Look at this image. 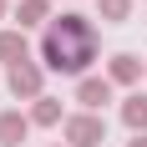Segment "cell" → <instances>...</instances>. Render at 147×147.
<instances>
[{"label":"cell","mask_w":147,"mask_h":147,"mask_svg":"<svg viewBox=\"0 0 147 147\" xmlns=\"http://www.w3.org/2000/svg\"><path fill=\"white\" fill-rule=\"evenodd\" d=\"M41 61H46V71L86 76V66L96 61V26L86 15H76V10L51 15V26L41 36Z\"/></svg>","instance_id":"6da1fadb"},{"label":"cell","mask_w":147,"mask_h":147,"mask_svg":"<svg viewBox=\"0 0 147 147\" xmlns=\"http://www.w3.org/2000/svg\"><path fill=\"white\" fill-rule=\"evenodd\" d=\"M66 147H102L107 142V117H96V112H76V117H66Z\"/></svg>","instance_id":"7a4b0ae2"},{"label":"cell","mask_w":147,"mask_h":147,"mask_svg":"<svg viewBox=\"0 0 147 147\" xmlns=\"http://www.w3.org/2000/svg\"><path fill=\"white\" fill-rule=\"evenodd\" d=\"M46 71L36 66V61H20V66H5V86H10V96H20V102H41L46 91H41Z\"/></svg>","instance_id":"3957f363"},{"label":"cell","mask_w":147,"mask_h":147,"mask_svg":"<svg viewBox=\"0 0 147 147\" xmlns=\"http://www.w3.org/2000/svg\"><path fill=\"white\" fill-rule=\"evenodd\" d=\"M112 81H107V76H81V81H76V107H81V112H96V117H102V107L112 102Z\"/></svg>","instance_id":"277c9868"},{"label":"cell","mask_w":147,"mask_h":147,"mask_svg":"<svg viewBox=\"0 0 147 147\" xmlns=\"http://www.w3.org/2000/svg\"><path fill=\"white\" fill-rule=\"evenodd\" d=\"M142 76H147V61H137L132 51H117V56L107 61V81L112 86H137Z\"/></svg>","instance_id":"5b68a950"},{"label":"cell","mask_w":147,"mask_h":147,"mask_svg":"<svg viewBox=\"0 0 147 147\" xmlns=\"http://www.w3.org/2000/svg\"><path fill=\"white\" fill-rule=\"evenodd\" d=\"M30 137V112H0V147H20Z\"/></svg>","instance_id":"8992f818"},{"label":"cell","mask_w":147,"mask_h":147,"mask_svg":"<svg viewBox=\"0 0 147 147\" xmlns=\"http://www.w3.org/2000/svg\"><path fill=\"white\" fill-rule=\"evenodd\" d=\"M30 127H66V112H61V102H56V96L30 102Z\"/></svg>","instance_id":"52a82bcc"},{"label":"cell","mask_w":147,"mask_h":147,"mask_svg":"<svg viewBox=\"0 0 147 147\" xmlns=\"http://www.w3.org/2000/svg\"><path fill=\"white\" fill-rule=\"evenodd\" d=\"M122 122L132 127V137H142V132H147V96H142V91H132V96L122 102Z\"/></svg>","instance_id":"ba28073f"},{"label":"cell","mask_w":147,"mask_h":147,"mask_svg":"<svg viewBox=\"0 0 147 147\" xmlns=\"http://www.w3.org/2000/svg\"><path fill=\"white\" fill-rule=\"evenodd\" d=\"M0 61L5 66H20L26 61V30H0Z\"/></svg>","instance_id":"9c48e42d"},{"label":"cell","mask_w":147,"mask_h":147,"mask_svg":"<svg viewBox=\"0 0 147 147\" xmlns=\"http://www.w3.org/2000/svg\"><path fill=\"white\" fill-rule=\"evenodd\" d=\"M46 15H51V0H20V5H15V20H20V30L41 26ZM46 26H51V20H46Z\"/></svg>","instance_id":"30bf717a"},{"label":"cell","mask_w":147,"mask_h":147,"mask_svg":"<svg viewBox=\"0 0 147 147\" xmlns=\"http://www.w3.org/2000/svg\"><path fill=\"white\" fill-rule=\"evenodd\" d=\"M96 10H102L107 26H122V20L132 15V0H96Z\"/></svg>","instance_id":"8fae6325"},{"label":"cell","mask_w":147,"mask_h":147,"mask_svg":"<svg viewBox=\"0 0 147 147\" xmlns=\"http://www.w3.org/2000/svg\"><path fill=\"white\" fill-rule=\"evenodd\" d=\"M127 147H147V132H142V137H132V142H127Z\"/></svg>","instance_id":"7c38bea8"},{"label":"cell","mask_w":147,"mask_h":147,"mask_svg":"<svg viewBox=\"0 0 147 147\" xmlns=\"http://www.w3.org/2000/svg\"><path fill=\"white\" fill-rule=\"evenodd\" d=\"M5 10H10V0H0V20H5Z\"/></svg>","instance_id":"4fadbf2b"}]
</instances>
